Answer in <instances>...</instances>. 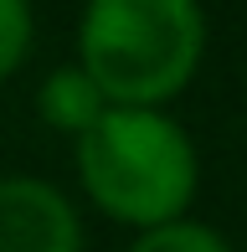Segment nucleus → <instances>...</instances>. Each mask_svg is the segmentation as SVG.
I'll return each mask as SVG.
<instances>
[{"instance_id":"6","label":"nucleus","mask_w":247,"mask_h":252,"mask_svg":"<svg viewBox=\"0 0 247 252\" xmlns=\"http://www.w3.org/2000/svg\"><path fill=\"white\" fill-rule=\"evenodd\" d=\"M36 41V5L31 0H0V83L21 72Z\"/></svg>"},{"instance_id":"2","label":"nucleus","mask_w":247,"mask_h":252,"mask_svg":"<svg viewBox=\"0 0 247 252\" xmlns=\"http://www.w3.org/2000/svg\"><path fill=\"white\" fill-rule=\"evenodd\" d=\"M83 196L134 232L181 221L201 190V155L165 108H103L77 134Z\"/></svg>"},{"instance_id":"3","label":"nucleus","mask_w":247,"mask_h":252,"mask_svg":"<svg viewBox=\"0 0 247 252\" xmlns=\"http://www.w3.org/2000/svg\"><path fill=\"white\" fill-rule=\"evenodd\" d=\"M0 252H83V216L52 180L0 175Z\"/></svg>"},{"instance_id":"5","label":"nucleus","mask_w":247,"mask_h":252,"mask_svg":"<svg viewBox=\"0 0 247 252\" xmlns=\"http://www.w3.org/2000/svg\"><path fill=\"white\" fill-rule=\"evenodd\" d=\"M124 252H232V242L216 232V226L196 221V216H181V221L134 232V242L124 247Z\"/></svg>"},{"instance_id":"4","label":"nucleus","mask_w":247,"mask_h":252,"mask_svg":"<svg viewBox=\"0 0 247 252\" xmlns=\"http://www.w3.org/2000/svg\"><path fill=\"white\" fill-rule=\"evenodd\" d=\"M103 93L93 88V77L83 72L77 62H67L57 67V72H47L41 77V88H36V113H41V124L47 129H57V134H88L98 119H103Z\"/></svg>"},{"instance_id":"1","label":"nucleus","mask_w":247,"mask_h":252,"mask_svg":"<svg viewBox=\"0 0 247 252\" xmlns=\"http://www.w3.org/2000/svg\"><path fill=\"white\" fill-rule=\"evenodd\" d=\"M206 57L201 0H83L77 67L108 108H165Z\"/></svg>"}]
</instances>
